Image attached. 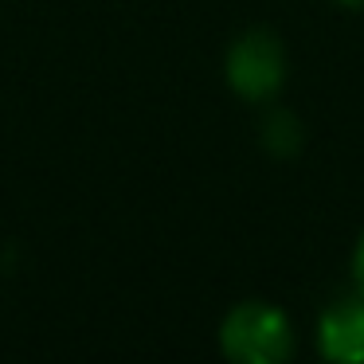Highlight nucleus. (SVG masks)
<instances>
[{"label":"nucleus","instance_id":"nucleus-1","mask_svg":"<svg viewBox=\"0 0 364 364\" xmlns=\"http://www.w3.org/2000/svg\"><path fill=\"white\" fill-rule=\"evenodd\" d=\"M294 321L274 301L247 298L220 321V353L235 364H282L294 356Z\"/></svg>","mask_w":364,"mask_h":364},{"label":"nucleus","instance_id":"nucleus-2","mask_svg":"<svg viewBox=\"0 0 364 364\" xmlns=\"http://www.w3.org/2000/svg\"><path fill=\"white\" fill-rule=\"evenodd\" d=\"M286 48L270 28H247L223 55V79L243 102H270L286 82Z\"/></svg>","mask_w":364,"mask_h":364},{"label":"nucleus","instance_id":"nucleus-3","mask_svg":"<svg viewBox=\"0 0 364 364\" xmlns=\"http://www.w3.org/2000/svg\"><path fill=\"white\" fill-rule=\"evenodd\" d=\"M317 353L333 364H364V294L348 290L325 301L317 314Z\"/></svg>","mask_w":364,"mask_h":364},{"label":"nucleus","instance_id":"nucleus-4","mask_svg":"<svg viewBox=\"0 0 364 364\" xmlns=\"http://www.w3.org/2000/svg\"><path fill=\"white\" fill-rule=\"evenodd\" d=\"M262 141H267L270 153H278V157H290V153L301 149V126L290 118L286 110H274L267 118V126H262Z\"/></svg>","mask_w":364,"mask_h":364},{"label":"nucleus","instance_id":"nucleus-5","mask_svg":"<svg viewBox=\"0 0 364 364\" xmlns=\"http://www.w3.org/2000/svg\"><path fill=\"white\" fill-rule=\"evenodd\" d=\"M353 290L364 294V231H360V239H356V247H353Z\"/></svg>","mask_w":364,"mask_h":364},{"label":"nucleus","instance_id":"nucleus-6","mask_svg":"<svg viewBox=\"0 0 364 364\" xmlns=\"http://www.w3.org/2000/svg\"><path fill=\"white\" fill-rule=\"evenodd\" d=\"M341 9H353V12H364V0H337Z\"/></svg>","mask_w":364,"mask_h":364}]
</instances>
